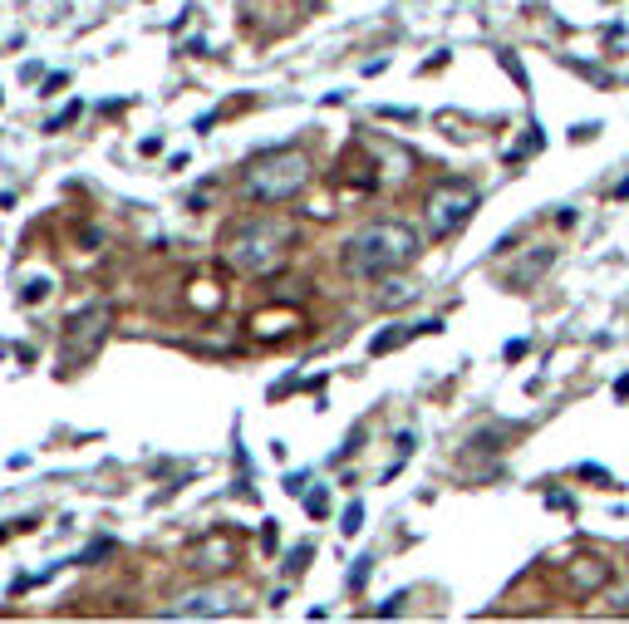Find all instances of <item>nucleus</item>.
<instances>
[{"label": "nucleus", "instance_id": "nucleus-1", "mask_svg": "<svg viewBox=\"0 0 629 624\" xmlns=\"http://www.w3.org/2000/svg\"><path fill=\"white\" fill-rule=\"evenodd\" d=\"M418 251H423V241L408 222H374L344 241V271L354 281H384L403 266H413Z\"/></svg>", "mask_w": 629, "mask_h": 624}, {"label": "nucleus", "instance_id": "nucleus-2", "mask_svg": "<svg viewBox=\"0 0 629 624\" xmlns=\"http://www.w3.org/2000/svg\"><path fill=\"white\" fill-rule=\"evenodd\" d=\"M310 153L305 148H276V153H261L251 158L241 172V197L246 202H290L305 182H310Z\"/></svg>", "mask_w": 629, "mask_h": 624}, {"label": "nucleus", "instance_id": "nucleus-3", "mask_svg": "<svg viewBox=\"0 0 629 624\" xmlns=\"http://www.w3.org/2000/svg\"><path fill=\"white\" fill-rule=\"evenodd\" d=\"M290 251V227L276 217H251L227 236V261L241 276H271Z\"/></svg>", "mask_w": 629, "mask_h": 624}, {"label": "nucleus", "instance_id": "nucleus-4", "mask_svg": "<svg viewBox=\"0 0 629 624\" xmlns=\"http://www.w3.org/2000/svg\"><path fill=\"white\" fill-rule=\"evenodd\" d=\"M109 330H114V305H109V300H94V305L74 310V315L64 320V340H59L64 364H89V359L104 349Z\"/></svg>", "mask_w": 629, "mask_h": 624}, {"label": "nucleus", "instance_id": "nucleus-5", "mask_svg": "<svg viewBox=\"0 0 629 624\" xmlns=\"http://www.w3.org/2000/svg\"><path fill=\"white\" fill-rule=\"evenodd\" d=\"M423 217H428V236H433V241L458 236V231L477 217V187H467V182H438V187L428 192Z\"/></svg>", "mask_w": 629, "mask_h": 624}, {"label": "nucleus", "instance_id": "nucleus-6", "mask_svg": "<svg viewBox=\"0 0 629 624\" xmlns=\"http://www.w3.org/2000/svg\"><path fill=\"white\" fill-rule=\"evenodd\" d=\"M241 610V590L231 585H197L187 595H177V605L163 610V620H217V615H231Z\"/></svg>", "mask_w": 629, "mask_h": 624}, {"label": "nucleus", "instance_id": "nucleus-7", "mask_svg": "<svg viewBox=\"0 0 629 624\" xmlns=\"http://www.w3.org/2000/svg\"><path fill=\"white\" fill-rule=\"evenodd\" d=\"M605 585H610V561H600V556H580V561H571V590L580 600L600 595Z\"/></svg>", "mask_w": 629, "mask_h": 624}, {"label": "nucleus", "instance_id": "nucleus-8", "mask_svg": "<svg viewBox=\"0 0 629 624\" xmlns=\"http://www.w3.org/2000/svg\"><path fill=\"white\" fill-rule=\"evenodd\" d=\"M300 330V315L295 310H261L256 320H251V335L256 340H286Z\"/></svg>", "mask_w": 629, "mask_h": 624}, {"label": "nucleus", "instance_id": "nucleus-9", "mask_svg": "<svg viewBox=\"0 0 629 624\" xmlns=\"http://www.w3.org/2000/svg\"><path fill=\"white\" fill-rule=\"evenodd\" d=\"M551 261H556V251H551V246H541L536 256H521L512 271H507V285H536L546 271H551Z\"/></svg>", "mask_w": 629, "mask_h": 624}, {"label": "nucleus", "instance_id": "nucleus-10", "mask_svg": "<svg viewBox=\"0 0 629 624\" xmlns=\"http://www.w3.org/2000/svg\"><path fill=\"white\" fill-rule=\"evenodd\" d=\"M192 566H202V570L231 566V541H227V536H207V541H197V551H192Z\"/></svg>", "mask_w": 629, "mask_h": 624}, {"label": "nucleus", "instance_id": "nucleus-11", "mask_svg": "<svg viewBox=\"0 0 629 624\" xmlns=\"http://www.w3.org/2000/svg\"><path fill=\"white\" fill-rule=\"evenodd\" d=\"M423 325H428V320H423ZM423 325H413V330H384V335H374V344H369V354H389V349H399V344L408 340V335H418Z\"/></svg>", "mask_w": 629, "mask_h": 624}, {"label": "nucleus", "instance_id": "nucleus-12", "mask_svg": "<svg viewBox=\"0 0 629 624\" xmlns=\"http://www.w3.org/2000/svg\"><path fill=\"white\" fill-rule=\"evenodd\" d=\"M50 290H55V276H30L25 290H20V300H25V305H40V300H50Z\"/></svg>", "mask_w": 629, "mask_h": 624}, {"label": "nucleus", "instance_id": "nucleus-13", "mask_svg": "<svg viewBox=\"0 0 629 624\" xmlns=\"http://www.w3.org/2000/svg\"><path fill=\"white\" fill-rule=\"evenodd\" d=\"M418 295V285H408V281H394L389 290H379V305H408Z\"/></svg>", "mask_w": 629, "mask_h": 624}, {"label": "nucleus", "instance_id": "nucleus-14", "mask_svg": "<svg viewBox=\"0 0 629 624\" xmlns=\"http://www.w3.org/2000/svg\"><path fill=\"white\" fill-rule=\"evenodd\" d=\"M79 114H84V104H79V99H74V104H64V109H59V114L45 123V133H64V128H69Z\"/></svg>", "mask_w": 629, "mask_h": 624}, {"label": "nucleus", "instance_id": "nucleus-15", "mask_svg": "<svg viewBox=\"0 0 629 624\" xmlns=\"http://www.w3.org/2000/svg\"><path fill=\"white\" fill-rule=\"evenodd\" d=\"M305 511H310V516H325V511H330V492H325V487L305 492Z\"/></svg>", "mask_w": 629, "mask_h": 624}, {"label": "nucleus", "instance_id": "nucleus-16", "mask_svg": "<svg viewBox=\"0 0 629 624\" xmlns=\"http://www.w3.org/2000/svg\"><path fill=\"white\" fill-rule=\"evenodd\" d=\"M109 551H114V541H94V546H89V551L79 556V566H99V561H104Z\"/></svg>", "mask_w": 629, "mask_h": 624}, {"label": "nucleus", "instance_id": "nucleus-17", "mask_svg": "<svg viewBox=\"0 0 629 624\" xmlns=\"http://www.w3.org/2000/svg\"><path fill=\"white\" fill-rule=\"evenodd\" d=\"M310 551H315L310 541H300V546L290 551V561H286V570H290V575H300V570H305V561H310Z\"/></svg>", "mask_w": 629, "mask_h": 624}, {"label": "nucleus", "instance_id": "nucleus-18", "mask_svg": "<svg viewBox=\"0 0 629 624\" xmlns=\"http://www.w3.org/2000/svg\"><path fill=\"white\" fill-rule=\"evenodd\" d=\"M359 526H364V507H359V502H354V507L344 511V521H340V531L344 536H354V531H359Z\"/></svg>", "mask_w": 629, "mask_h": 624}, {"label": "nucleus", "instance_id": "nucleus-19", "mask_svg": "<svg viewBox=\"0 0 629 624\" xmlns=\"http://www.w3.org/2000/svg\"><path fill=\"white\" fill-rule=\"evenodd\" d=\"M580 477H590L595 487H615V477H610V472H600V467H580Z\"/></svg>", "mask_w": 629, "mask_h": 624}, {"label": "nucleus", "instance_id": "nucleus-20", "mask_svg": "<svg viewBox=\"0 0 629 624\" xmlns=\"http://www.w3.org/2000/svg\"><path fill=\"white\" fill-rule=\"evenodd\" d=\"M64 84H69V74H50V79H45V89H40V99H50V94H59Z\"/></svg>", "mask_w": 629, "mask_h": 624}, {"label": "nucleus", "instance_id": "nucleus-21", "mask_svg": "<svg viewBox=\"0 0 629 624\" xmlns=\"http://www.w3.org/2000/svg\"><path fill=\"white\" fill-rule=\"evenodd\" d=\"M0 541H5V531H0Z\"/></svg>", "mask_w": 629, "mask_h": 624}]
</instances>
